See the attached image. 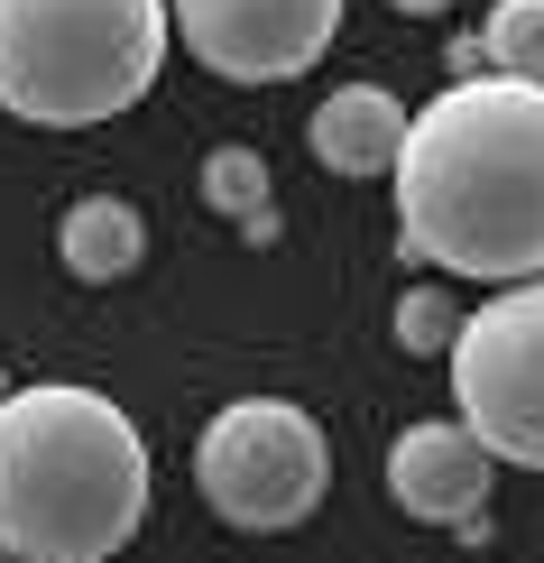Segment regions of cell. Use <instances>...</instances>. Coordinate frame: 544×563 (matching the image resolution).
<instances>
[{
    "label": "cell",
    "instance_id": "6da1fadb",
    "mask_svg": "<svg viewBox=\"0 0 544 563\" xmlns=\"http://www.w3.org/2000/svg\"><path fill=\"white\" fill-rule=\"evenodd\" d=\"M397 250L470 287L544 277V84L470 75L407 121Z\"/></svg>",
    "mask_w": 544,
    "mask_h": 563
},
{
    "label": "cell",
    "instance_id": "7a4b0ae2",
    "mask_svg": "<svg viewBox=\"0 0 544 563\" xmlns=\"http://www.w3.org/2000/svg\"><path fill=\"white\" fill-rule=\"evenodd\" d=\"M148 518V443L102 388L37 379L0 397V554L111 563Z\"/></svg>",
    "mask_w": 544,
    "mask_h": 563
},
{
    "label": "cell",
    "instance_id": "3957f363",
    "mask_svg": "<svg viewBox=\"0 0 544 563\" xmlns=\"http://www.w3.org/2000/svg\"><path fill=\"white\" fill-rule=\"evenodd\" d=\"M167 0H0V111L37 130L121 121L167 65Z\"/></svg>",
    "mask_w": 544,
    "mask_h": 563
},
{
    "label": "cell",
    "instance_id": "277c9868",
    "mask_svg": "<svg viewBox=\"0 0 544 563\" xmlns=\"http://www.w3.org/2000/svg\"><path fill=\"white\" fill-rule=\"evenodd\" d=\"M195 489L222 527L241 536H287L323 508L333 489V453L323 426L296 397H231L222 416L195 434Z\"/></svg>",
    "mask_w": 544,
    "mask_h": 563
},
{
    "label": "cell",
    "instance_id": "5b68a950",
    "mask_svg": "<svg viewBox=\"0 0 544 563\" xmlns=\"http://www.w3.org/2000/svg\"><path fill=\"white\" fill-rule=\"evenodd\" d=\"M443 361H453V407L480 434V453L544 472V277L470 305Z\"/></svg>",
    "mask_w": 544,
    "mask_h": 563
},
{
    "label": "cell",
    "instance_id": "8992f818",
    "mask_svg": "<svg viewBox=\"0 0 544 563\" xmlns=\"http://www.w3.org/2000/svg\"><path fill=\"white\" fill-rule=\"evenodd\" d=\"M167 19L222 84H296L323 65L342 0H167Z\"/></svg>",
    "mask_w": 544,
    "mask_h": 563
},
{
    "label": "cell",
    "instance_id": "52a82bcc",
    "mask_svg": "<svg viewBox=\"0 0 544 563\" xmlns=\"http://www.w3.org/2000/svg\"><path fill=\"white\" fill-rule=\"evenodd\" d=\"M388 499L407 508L415 527H470L489 499V453L462 416H424L388 443Z\"/></svg>",
    "mask_w": 544,
    "mask_h": 563
},
{
    "label": "cell",
    "instance_id": "ba28073f",
    "mask_svg": "<svg viewBox=\"0 0 544 563\" xmlns=\"http://www.w3.org/2000/svg\"><path fill=\"white\" fill-rule=\"evenodd\" d=\"M407 121H415V111L397 102L388 84H342V92H323V102H314V130H304V139H314V157L333 176L360 185V176H397Z\"/></svg>",
    "mask_w": 544,
    "mask_h": 563
},
{
    "label": "cell",
    "instance_id": "9c48e42d",
    "mask_svg": "<svg viewBox=\"0 0 544 563\" xmlns=\"http://www.w3.org/2000/svg\"><path fill=\"white\" fill-rule=\"evenodd\" d=\"M56 260L84 277V287H111V277H130L138 260H148V222H138L130 195H84L75 213H65L56 231Z\"/></svg>",
    "mask_w": 544,
    "mask_h": 563
},
{
    "label": "cell",
    "instance_id": "30bf717a",
    "mask_svg": "<svg viewBox=\"0 0 544 563\" xmlns=\"http://www.w3.org/2000/svg\"><path fill=\"white\" fill-rule=\"evenodd\" d=\"M203 213H231V222L277 213L268 157H258V148H212V157H203Z\"/></svg>",
    "mask_w": 544,
    "mask_h": 563
},
{
    "label": "cell",
    "instance_id": "8fae6325",
    "mask_svg": "<svg viewBox=\"0 0 544 563\" xmlns=\"http://www.w3.org/2000/svg\"><path fill=\"white\" fill-rule=\"evenodd\" d=\"M489 75H517V84H544V0H499L489 10Z\"/></svg>",
    "mask_w": 544,
    "mask_h": 563
},
{
    "label": "cell",
    "instance_id": "7c38bea8",
    "mask_svg": "<svg viewBox=\"0 0 544 563\" xmlns=\"http://www.w3.org/2000/svg\"><path fill=\"white\" fill-rule=\"evenodd\" d=\"M453 333H462V305L443 287H407L397 296V342L407 351H453Z\"/></svg>",
    "mask_w": 544,
    "mask_h": 563
},
{
    "label": "cell",
    "instance_id": "4fadbf2b",
    "mask_svg": "<svg viewBox=\"0 0 544 563\" xmlns=\"http://www.w3.org/2000/svg\"><path fill=\"white\" fill-rule=\"evenodd\" d=\"M443 65L470 84V75H489V46H480V37H453V56H443Z\"/></svg>",
    "mask_w": 544,
    "mask_h": 563
},
{
    "label": "cell",
    "instance_id": "5bb4252c",
    "mask_svg": "<svg viewBox=\"0 0 544 563\" xmlns=\"http://www.w3.org/2000/svg\"><path fill=\"white\" fill-rule=\"evenodd\" d=\"M388 10H407V19H434V10H453V0H388Z\"/></svg>",
    "mask_w": 544,
    "mask_h": 563
},
{
    "label": "cell",
    "instance_id": "9a60e30c",
    "mask_svg": "<svg viewBox=\"0 0 544 563\" xmlns=\"http://www.w3.org/2000/svg\"><path fill=\"white\" fill-rule=\"evenodd\" d=\"M0 397H10V379H0Z\"/></svg>",
    "mask_w": 544,
    "mask_h": 563
},
{
    "label": "cell",
    "instance_id": "2e32d148",
    "mask_svg": "<svg viewBox=\"0 0 544 563\" xmlns=\"http://www.w3.org/2000/svg\"><path fill=\"white\" fill-rule=\"evenodd\" d=\"M0 563H10V554H0Z\"/></svg>",
    "mask_w": 544,
    "mask_h": 563
}]
</instances>
